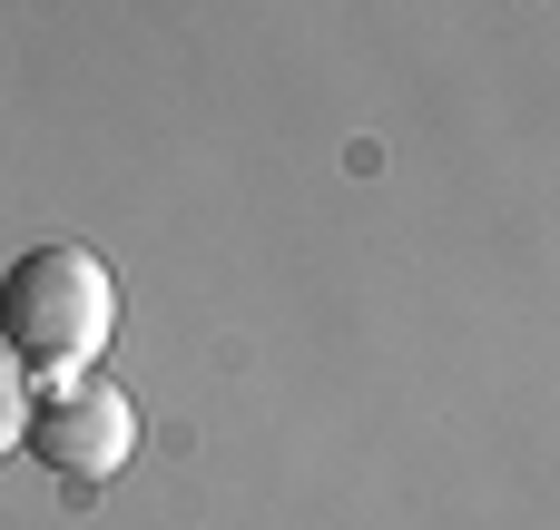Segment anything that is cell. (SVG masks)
Returning <instances> with one entry per match:
<instances>
[{"instance_id": "6da1fadb", "label": "cell", "mask_w": 560, "mask_h": 530, "mask_svg": "<svg viewBox=\"0 0 560 530\" xmlns=\"http://www.w3.org/2000/svg\"><path fill=\"white\" fill-rule=\"evenodd\" d=\"M118 334V285L89 246H30L10 275H0V344L20 354L30 384H79L98 374Z\"/></svg>"}, {"instance_id": "7a4b0ae2", "label": "cell", "mask_w": 560, "mask_h": 530, "mask_svg": "<svg viewBox=\"0 0 560 530\" xmlns=\"http://www.w3.org/2000/svg\"><path fill=\"white\" fill-rule=\"evenodd\" d=\"M30 452H39L59 482H108V472H128V452H138V403H128L108 374L49 384V403L30 413Z\"/></svg>"}, {"instance_id": "3957f363", "label": "cell", "mask_w": 560, "mask_h": 530, "mask_svg": "<svg viewBox=\"0 0 560 530\" xmlns=\"http://www.w3.org/2000/svg\"><path fill=\"white\" fill-rule=\"evenodd\" d=\"M30 443V374H20V354L0 344V462Z\"/></svg>"}]
</instances>
